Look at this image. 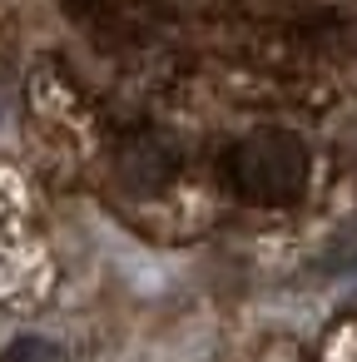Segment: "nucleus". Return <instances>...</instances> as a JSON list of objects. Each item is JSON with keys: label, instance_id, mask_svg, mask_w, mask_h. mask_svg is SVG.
I'll return each mask as SVG.
<instances>
[{"label": "nucleus", "instance_id": "f257e3e1", "mask_svg": "<svg viewBox=\"0 0 357 362\" xmlns=\"http://www.w3.org/2000/svg\"><path fill=\"white\" fill-rule=\"evenodd\" d=\"M228 179L253 204H288L308 189V149L288 129H253L233 144Z\"/></svg>", "mask_w": 357, "mask_h": 362}, {"label": "nucleus", "instance_id": "f03ea898", "mask_svg": "<svg viewBox=\"0 0 357 362\" xmlns=\"http://www.w3.org/2000/svg\"><path fill=\"white\" fill-rule=\"evenodd\" d=\"M119 174H124L129 189L154 194V189L174 174V154H169L159 139H139V144H129V149L119 154Z\"/></svg>", "mask_w": 357, "mask_h": 362}, {"label": "nucleus", "instance_id": "7ed1b4c3", "mask_svg": "<svg viewBox=\"0 0 357 362\" xmlns=\"http://www.w3.org/2000/svg\"><path fill=\"white\" fill-rule=\"evenodd\" d=\"M11 362H55V352H50L45 342H21V347L11 352Z\"/></svg>", "mask_w": 357, "mask_h": 362}]
</instances>
